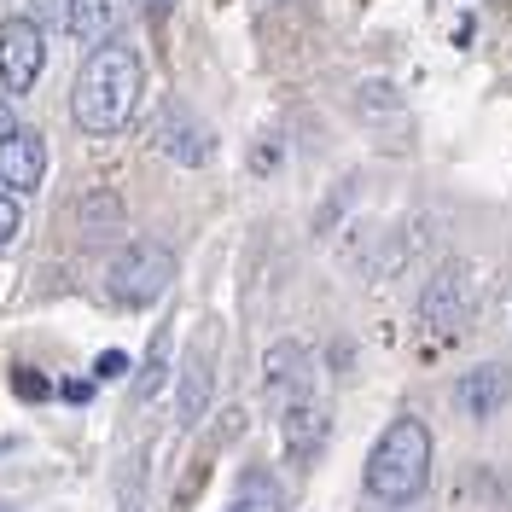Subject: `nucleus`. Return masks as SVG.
Masks as SVG:
<instances>
[{
    "label": "nucleus",
    "mask_w": 512,
    "mask_h": 512,
    "mask_svg": "<svg viewBox=\"0 0 512 512\" xmlns=\"http://www.w3.org/2000/svg\"><path fill=\"white\" fill-rule=\"evenodd\" d=\"M117 216H123V210H117V198H111V192H88V198H82V227H88V233H94L99 222L117 227Z\"/></svg>",
    "instance_id": "nucleus-15"
},
{
    "label": "nucleus",
    "mask_w": 512,
    "mask_h": 512,
    "mask_svg": "<svg viewBox=\"0 0 512 512\" xmlns=\"http://www.w3.org/2000/svg\"><path fill=\"white\" fill-rule=\"evenodd\" d=\"M210 361H216V338L204 332L187 350V361H181V396H175V419L181 425H198L204 408H210Z\"/></svg>",
    "instance_id": "nucleus-11"
},
{
    "label": "nucleus",
    "mask_w": 512,
    "mask_h": 512,
    "mask_svg": "<svg viewBox=\"0 0 512 512\" xmlns=\"http://www.w3.org/2000/svg\"><path fill=\"white\" fill-rule=\"evenodd\" d=\"M18 227H24L18 198H12V192H0V245H12V239H18Z\"/></svg>",
    "instance_id": "nucleus-18"
},
{
    "label": "nucleus",
    "mask_w": 512,
    "mask_h": 512,
    "mask_svg": "<svg viewBox=\"0 0 512 512\" xmlns=\"http://www.w3.org/2000/svg\"><path fill=\"white\" fill-rule=\"evenodd\" d=\"M425 483H431V431H425V419L402 414L384 425V437L373 443L367 454V495L384 501V507H408L425 495Z\"/></svg>",
    "instance_id": "nucleus-2"
},
{
    "label": "nucleus",
    "mask_w": 512,
    "mask_h": 512,
    "mask_svg": "<svg viewBox=\"0 0 512 512\" xmlns=\"http://www.w3.org/2000/svg\"><path fill=\"white\" fill-rule=\"evenodd\" d=\"M507 396H512V379H507V367H472V373H460L454 379V408L466 419H495L501 408H507Z\"/></svg>",
    "instance_id": "nucleus-9"
},
{
    "label": "nucleus",
    "mask_w": 512,
    "mask_h": 512,
    "mask_svg": "<svg viewBox=\"0 0 512 512\" xmlns=\"http://www.w3.org/2000/svg\"><path fill=\"white\" fill-rule=\"evenodd\" d=\"M41 64H47V35L35 18H6L0 30V82L6 94H30L41 82Z\"/></svg>",
    "instance_id": "nucleus-6"
},
{
    "label": "nucleus",
    "mask_w": 512,
    "mask_h": 512,
    "mask_svg": "<svg viewBox=\"0 0 512 512\" xmlns=\"http://www.w3.org/2000/svg\"><path fill=\"white\" fill-rule=\"evenodd\" d=\"M123 18H128V0H70L64 6V24L82 47H105Z\"/></svg>",
    "instance_id": "nucleus-12"
},
{
    "label": "nucleus",
    "mask_w": 512,
    "mask_h": 512,
    "mask_svg": "<svg viewBox=\"0 0 512 512\" xmlns=\"http://www.w3.org/2000/svg\"><path fill=\"white\" fill-rule=\"evenodd\" d=\"M163 384H169V326H158V338H152V355H146V367L134 379V402H152Z\"/></svg>",
    "instance_id": "nucleus-14"
},
{
    "label": "nucleus",
    "mask_w": 512,
    "mask_h": 512,
    "mask_svg": "<svg viewBox=\"0 0 512 512\" xmlns=\"http://www.w3.org/2000/svg\"><path fill=\"white\" fill-rule=\"evenodd\" d=\"M478 303V280H472V262H443L425 291H419V332L425 338H454L466 315Z\"/></svg>",
    "instance_id": "nucleus-4"
},
{
    "label": "nucleus",
    "mask_w": 512,
    "mask_h": 512,
    "mask_svg": "<svg viewBox=\"0 0 512 512\" xmlns=\"http://www.w3.org/2000/svg\"><path fill=\"white\" fill-rule=\"evenodd\" d=\"M146 140H152V152H163V158L181 163V169H204V163L216 158V134L198 123L181 99H163L158 111H152Z\"/></svg>",
    "instance_id": "nucleus-5"
},
{
    "label": "nucleus",
    "mask_w": 512,
    "mask_h": 512,
    "mask_svg": "<svg viewBox=\"0 0 512 512\" xmlns=\"http://www.w3.org/2000/svg\"><path fill=\"white\" fill-rule=\"evenodd\" d=\"M64 402H76V408H82V402H94V384H88V379H70V384H64Z\"/></svg>",
    "instance_id": "nucleus-20"
},
{
    "label": "nucleus",
    "mask_w": 512,
    "mask_h": 512,
    "mask_svg": "<svg viewBox=\"0 0 512 512\" xmlns=\"http://www.w3.org/2000/svg\"><path fill=\"white\" fill-rule=\"evenodd\" d=\"M227 512H286V495H280V483L268 478V472H245Z\"/></svg>",
    "instance_id": "nucleus-13"
},
{
    "label": "nucleus",
    "mask_w": 512,
    "mask_h": 512,
    "mask_svg": "<svg viewBox=\"0 0 512 512\" xmlns=\"http://www.w3.org/2000/svg\"><path fill=\"white\" fill-rule=\"evenodd\" d=\"M140 6H146V18H152V24H163V18H169V6H175V0H140Z\"/></svg>",
    "instance_id": "nucleus-21"
},
{
    "label": "nucleus",
    "mask_w": 512,
    "mask_h": 512,
    "mask_svg": "<svg viewBox=\"0 0 512 512\" xmlns=\"http://www.w3.org/2000/svg\"><path fill=\"white\" fill-rule=\"evenodd\" d=\"M280 443H286V454L297 460V466H309L320 454V443H326V396H303V402H291V408H280Z\"/></svg>",
    "instance_id": "nucleus-8"
},
{
    "label": "nucleus",
    "mask_w": 512,
    "mask_h": 512,
    "mask_svg": "<svg viewBox=\"0 0 512 512\" xmlns=\"http://www.w3.org/2000/svg\"><path fill=\"white\" fill-rule=\"evenodd\" d=\"M41 175H47V140L30 134V128L6 134V140H0V187L35 192L41 187Z\"/></svg>",
    "instance_id": "nucleus-10"
},
{
    "label": "nucleus",
    "mask_w": 512,
    "mask_h": 512,
    "mask_svg": "<svg viewBox=\"0 0 512 512\" xmlns=\"http://www.w3.org/2000/svg\"><path fill=\"white\" fill-rule=\"evenodd\" d=\"M6 134H18V123H12V105L0 99V140H6Z\"/></svg>",
    "instance_id": "nucleus-22"
},
{
    "label": "nucleus",
    "mask_w": 512,
    "mask_h": 512,
    "mask_svg": "<svg viewBox=\"0 0 512 512\" xmlns=\"http://www.w3.org/2000/svg\"><path fill=\"white\" fill-rule=\"evenodd\" d=\"M12 390H18L24 402H47V396H53V384L41 379L35 367H12Z\"/></svg>",
    "instance_id": "nucleus-16"
},
{
    "label": "nucleus",
    "mask_w": 512,
    "mask_h": 512,
    "mask_svg": "<svg viewBox=\"0 0 512 512\" xmlns=\"http://www.w3.org/2000/svg\"><path fill=\"white\" fill-rule=\"evenodd\" d=\"M140 478H146V454H134L128 472H123V512H140V501H146L140 495Z\"/></svg>",
    "instance_id": "nucleus-17"
},
{
    "label": "nucleus",
    "mask_w": 512,
    "mask_h": 512,
    "mask_svg": "<svg viewBox=\"0 0 512 512\" xmlns=\"http://www.w3.org/2000/svg\"><path fill=\"white\" fill-rule=\"evenodd\" d=\"M123 373H128V355L123 350H105L94 361V379H123Z\"/></svg>",
    "instance_id": "nucleus-19"
},
{
    "label": "nucleus",
    "mask_w": 512,
    "mask_h": 512,
    "mask_svg": "<svg viewBox=\"0 0 512 512\" xmlns=\"http://www.w3.org/2000/svg\"><path fill=\"white\" fill-rule=\"evenodd\" d=\"M140 88H146V64H140V53L128 41L94 47L88 64H82V76H76V94H70V111H76L82 134L105 140V134L128 128L134 105H140Z\"/></svg>",
    "instance_id": "nucleus-1"
},
{
    "label": "nucleus",
    "mask_w": 512,
    "mask_h": 512,
    "mask_svg": "<svg viewBox=\"0 0 512 512\" xmlns=\"http://www.w3.org/2000/svg\"><path fill=\"white\" fill-rule=\"evenodd\" d=\"M262 390H268V402H274V414L291 408V402H303V396H315V361L309 350L297 344V338H280L274 350L262 355Z\"/></svg>",
    "instance_id": "nucleus-7"
},
{
    "label": "nucleus",
    "mask_w": 512,
    "mask_h": 512,
    "mask_svg": "<svg viewBox=\"0 0 512 512\" xmlns=\"http://www.w3.org/2000/svg\"><path fill=\"white\" fill-rule=\"evenodd\" d=\"M169 286H175V251L158 245V239H128L123 251L111 256V268H105V291L117 303H128V309L158 303Z\"/></svg>",
    "instance_id": "nucleus-3"
}]
</instances>
